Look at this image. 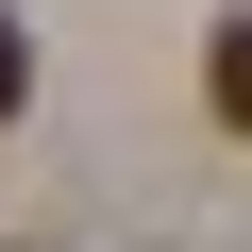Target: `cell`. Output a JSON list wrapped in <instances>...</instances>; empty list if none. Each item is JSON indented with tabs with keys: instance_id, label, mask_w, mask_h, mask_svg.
Returning <instances> with one entry per match:
<instances>
[{
	"instance_id": "2",
	"label": "cell",
	"mask_w": 252,
	"mask_h": 252,
	"mask_svg": "<svg viewBox=\"0 0 252 252\" xmlns=\"http://www.w3.org/2000/svg\"><path fill=\"white\" fill-rule=\"evenodd\" d=\"M17 101H34V51H17V17H0V118H17Z\"/></svg>"
},
{
	"instance_id": "1",
	"label": "cell",
	"mask_w": 252,
	"mask_h": 252,
	"mask_svg": "<svg viewBox=\"0 0 252 252\" xmlns=\"http://www.w3.org/2000/svg\"><path fill=\"white\" fill-rule=\"evenodd\" d=\"M202 101H219V118H235V135H252V17H235V34H219V51H202Z\"/></svg>"
}]
</instances>
